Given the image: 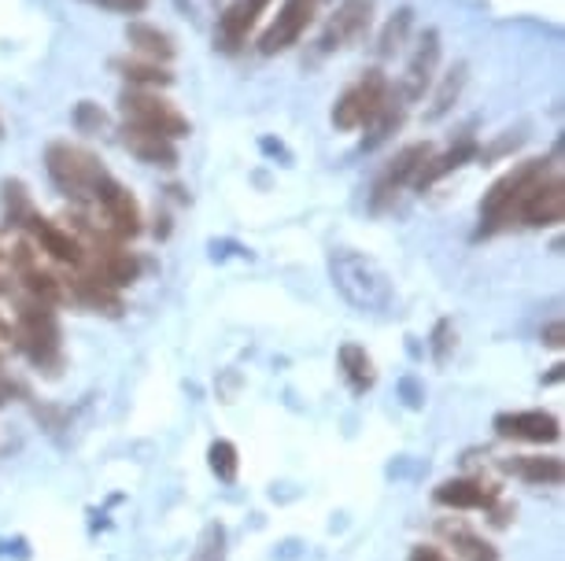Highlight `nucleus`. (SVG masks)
Returning <instances> with one entry per match:
<instances>
[{
	"instance_id": "nucleus-17",
	"label": "nucleus",
	"mask_w": 565,
	"mask_h": 561,
	"mask_svg": "<svg viewBox=\"0 0 565 561\" xmlns=\"http://www.w3.org/2000/svg\"><path fill=\"white\" fill-rule=\"evenodd\" d=\"M26 226L34 229V237H38L41 251H49V256L56 259V262H63V267H82V262H85V248H82V240H78V237H71V229L52 226V222L38 218V215L30 218Z\"/></svg>"
},
{
	"instance_id": "nucleus-5",
	"label": "nucleus",
	"mask_w": 565,
	"mask_h": 561,
	"mask_svg": "<svg viewBox=\"0 0 565 561\" xmlns=\"http://www.w3.org/2000/svg\"><path fill=\"white\" fill-rule=\"evenodd\" d=\"M392 86L381 71H366L351 89H344V97L337 100L333 108V122L340 130H366V126L377 119L381 108L388 104Z\"/></svg>"
},
{
	"instance_id": "nucleus-14",
	"label": "nucleus",
	"mask_w": 565,
	"mask_h": 561,
	"mask_svg": "<svg viewBox=\"0 0 565 561\" xmlns=\"http://www.w3.org/2000/svg\"><path fill=\"white\" fill-rule=\"evenodd\" d=\"M122 144H126V152L137 155L148 166H163V171H174V166H178V148H174V141H167L163 133L145 130V126L126 122L122 126Z\"/></svg>"
},
{
	"instance_id": "nucleus-13",
	"label": "nucleus",
	"mask_w": 565,
	"mask_h": 561,
	"mask_svg": "<svg viewBox=\"0 0 565 561\" xmlns=\"http://www.w3.org/2000/svg\"><path fill=\"white\" fill-rule=\"evenodd\" d=\"M495 432L503 440H521V443H554L562 436L558 418L547 410H514V414H499Z\"/></svg>"
},
{
	"instance_id": "nucleus-4",
	"label": "nucleus",
	"mask_w": 565,
	"mask_h": 561,
	"mask_svg": "<svg viewBox=\"0 0 565 561\" xmlns=\"http://www.w3.org/2000/svg\"><path fill=\"white\" fill-rule=\"evenodd\" d=\"M547 171H551L547 159H529V163L514 166L507 177H499V182L492 185V193H488L484 204H481V233L503 229L507 222L518 215V204L525 199L529 188L536 185Z\"/></svg>"
},
{
	"instance_id": "nucleus-11",
	"label": "nucleus",
	"mask_w": 565,
	"mask_h": 561,
	"mask_svg": "<svg viewBox=\"0 0 565 561\" xmlns=\"http://www.w3.org/2000/svg\"><path fill=\"white\" fill-rule=\"evenodd\" d=\"M373 23V0H344L337 8V15L329 19L326 34H322V48L333 52V48H348L355 41L366 37V30Z\"/></svg>"
},
{
	"instance_id": "nucleus-34",
	"label": "nucleus",
	"mask_w": 565,
	"mask_h": 561,
	"mask_svg": "<svg viewBox=\"0 0 565 561\" xmlns=\"http://www.w3.org/2000/svg\"><path fill=\"white\" fill-rule=\"evenodd\" d=\"M540 336H543V344H547V347H554V352H558V347L565 344V341H562V336H565V330H562V322H551V325H547V330H543Z\"/></svg>"
},
{
	"instance_id": "nucleus-7",
	"label": "nucleus",
	"mask_w": 565,
	"mask_h": 561,
	"mask_svg": "<svg viewBox=\"0 0 565 561\" xmlns=\"http://www.w3.org/2000/svg\"><path fill=\"white\" fill-rule=\"evenodd\" d=\"M318 4H322V0H285V4L277 8L274 23L266 26L263 37H259V52H263V56H277V52H289L296 41L307 34V26L315 23Z\"/></svg>"
},
{
	"instance_id": "nucleus-8",
	"label": "nucleus",
	"mask_w": 565,
	"mask_h": 561,
	"mask_svg": "<svg viewBox=\"0 0 565 561\" xmlns=\"http://www.w3.org/2000/svg\"><path fill=\"white\" fill-rule=\"evenodd\" d=\"M518 218L532 229L558 226V222L565 218V182H562L558 171L554 174L547 171L536 185L529 188L525 199L518 204Z\"/></svg>"
},
{
	"instance_id": "nucleus-26",
	"label": "nucleus",
	"mask_w": 565,
	"mask_h": 561,
	"mask_svg": "<svg viewBox=\"0 0 565 561\" xmlns=\"http://www.w3.org/2000/svg\"><path fill=\"white\" fill-rule=\"evenodd\" d=\"M411 26H414V12H411V8H399V12L388 19V26L381 30V41H377V52H381V60L396 56V52H399L403 45H407V34H411Z\"/></svg>"
},
{
	"instance_id": "nucleus-23",
	"label": "nucleus",
	"mask_w": 565,
	"mask_h": 561,
	"mask_svg": "<svg viewBox=\"0 0 565 561\" xmlns=\"http://www.w3.org/2000/svg\"><path fill=\"white\" fill-rule=\"evenodd\" d=\"M340 369H344L351 391H370L373 380H377L366 347H359V344H344V347H340Z\"/></svg>"
},
{
	"instance_id": "nucleus-37",
	"label": "nucleus",
	"mask_w": 565,
	"mask_h": 561,
	"mask_svg": "<svg viewBox=\"0 0 565 561\" xmlns=\"http://www.w3.org/2000/svg\"><path fill=\"white\" fill-rule=\"evenodd\" d=\"M0 137H4V122H0Z\"/></svg>"
},
{
	"instance_id": "nucleus-35",
	"label": "nucleus",
	"mask_w": 565,
	"mask_h": 561,
	"mask_svg": "<svg viewBox=\"0 0 565 561\" xmlns=\"http://www.w3.org/2000/svg\"><path fill=\"white\" fill-rule=\"evenodd\" d=\"M407 561H447L436 547H414Z\"/></svg>"
},
{
	"instance_id": "nucleus-31",
	"label": "nucleus",
	"mask_w": 565,
	"mask_h": 561,
	"mask_svg": "<svg viewBox=\"0 0 565 561\" xmlns=\"http://www.w3.org/2000/svg\"><path fill=\"white\" fill-rule=\"evenodd\" d=\"M74 126H78V133H89V137L104 133L108 130V111L93 100H82L78 108H74Z\"/></svg>"
},
{
	"instance_id": "nucleus-30",
	"label": "nucleus",
	"mask_w": 565,
	"mask_h": 561,
	"mask_svg": "<svg viewBox=\"0 0 565 561\" xmlns=\"http://www.w3.org/2000/svg\"><path fill=\"white\" fill-rule=\"evenodd\" d=\"M189 561H226V528L218 521H211L204 532H200V543Z\"/></svg>"
},
{
	"instance_id": "nucleus-3",
	"label": "nucleus",
	"mask_w": 565,
	"mask_h": 561,
	"mask_svg": "<svg viewBox=\"0 0 565 561\" xmlns=\"http://www.w3.org/2000/svg\"><path fill=\"white\" fill-rule=\"evenodd\" d=\"M15 347L23 352L30 363L56 374L60 366V322L52 303L26 300L19 306V325H15Z\"/></svg>"
},
{
	"instance_id": "nucleus-2",
	"label": "nucleus",
	"mask_w": 565,
	"mask_h": 561,
	"mask_svg": "<svg viewBox=\"0 0 565 561\" xmlns=\"http://www.w3.org/2000/svg\"><path fill=\"white\" fill-rule=\"evenodd\" d=\"M45 166H49V177L56 182L60 193L71 196V199H93L100 182L108 177V171L100 166L97 155L85 152V148H78V144H67V141L49 144Z\"/></svg>"
},
{
	"instance_id": "nucleus-20",
	"label": "nucleus",
	"mask_w": 565,
	"mask_h": 561,
	"mask_svg": "<svg viewBox=\"0 0 565 561\" xmlns=\"http://www.w3.org/2000/svg\"><path fill=\"white\" fill-rule=\"evenodd\" d=\"M507 470L521 476L525 484H562L565 476V465L562 458H543V454H514V458L507 462Z\"/></svg>"
},
{
	"instance_id": "nucleus-15",
	"label": "nucleus",
	"mask_w": 565,
	"mask_h": 561,
	"mask_svg": "<svg viewBox=\"0 0 565 561\" xmlns=\"http://www.w3.org/2000/svg\"><path fill=\"white\" fill-rule=\"evenodd\" d=\"M266 8H270V0H233L226 15L218 19V45L226 52H237L259 23V15H266Z\"/></svg>"
},
{
	"instance_id": "nucleus-18",
	"label": "nucleus",
	"mask_w": 565,
	"mask_h": 561,
	"mask_svg": "<svg viewBox=\"0 0 565 561\" xmlns=\"http://www.w3.org/2000/svg\"><path fill=\"white\" fill-rule=\"evenodd\" d=\"M440 536L455 547V554L462 558V561H499V550L488 543L481 532H473V528L462 525V521H455V525L444 521Z\"/></svg>"
},
{
	"instance_id": "nucleus-36",
	"label": "nucleus",
	"mask_w": 565,
	"mask_h": 561,
	"mask_svg": "<svg viewBox=\"0 0 565 561\" xmlns=\"http://www.w3.org/2000/svg\"><path fill=\"white\" fill-rule=\"evenodd\" d=\"M12 391H15V385L8 377H0V407L8 403V399H12Z\"/></svg>"
},
{
	"instance_id": "nucleus-9",
	"label": "nucleus",
	"mask_w": 565,
	"mask_h": 561,
	"mask_svg": "<svg viewBox=\"0 0 565 561\" xmlns=\"http://www.w3.org/2000/svg\"><path fill=\"white\" fill-rule=\"evenodd\" d=\"M436 67H440V34H436V30H425L422 41L414 45L407 74H403V82L396 86L399 97L407 100V108L425 97V89H429L433 78H436Z\"/></svg>"
},
{
	"instance_id": "nucleus-28",
	"label": "nucleus",
	"mask_w": 565,
	"mask_h": 561,
	"mask_svg": "<svg viewBox=\"0 0 565 561\" xmlns=\"http://www.w3.org/2000/svg\"><path fill=\"white\" fill-rule=\"evenodd\" d=\"M23 281H26L30 295L41 300V303L63 300V284H60L56 273H49V270H41V267H23Z\"/></svg>"
},
{
	"instance_id": "nucleus-16",
	"label": "nucleus",
	"mask_w": 565,
	"mask_h": 561,
	"mask_svg": "<svg viewBox=\"0 0 565 561\" xmlns=\"http://www.w3.org/2000/svg\"><path fill=\"white\" fill-rule=\"evenodd\" d=\"M433 503L447 506V510H484V506L495 503V492L481 481L458 476V481H444L440 488L433 492Z\"/></svg>"
},
{
	"instance_id": "nucleus-27",
	"label": "nucleus",
	"mask_w": 565,
	"mask_h": 561,
	"mask_svg": "<svg viewBox=\"0 0 565 561\" xmlns=\"http://www.w3.org/2000/svg\"><path fill=\"white\" fill-rule=\"evenodd\" d=\"M207 465H211V473H215L222 484H233V481H237V473H241L237 447H233L230 440H215L207 447Z\"/></svg>"
},
{
	"instance_id": "nucleus-29",
	"label": "nucleus",
	"mask_w": 565,
	"mask_h": 561,
	"mask_svg": "<svg viewBox=\"0 0 565 561\" xmlns=\"http://www.w3.org/2000/svg\"><path fill=\"white\" fill-rule=\"evenodd\" d=\"M4 215H8V226H26V222L34 218L23 182H4Z\"/></svg>"
},
{
	"instance_id": "nucleus-12",
	"label": "nucleus",
	"mask_w": 565,
	"mask_h": 561,
	"mask_svg": "<svg viewBox=\"0 0 565 561\" xmlns=\"http://www.w3.org/2000/svg\"><path fill=\"white\" fill-rule=\"evenodd\" d=\"M429 155H433L429 144H407V148H403V152L385 166V174L377 177V185H373V211H381L403 185L414 182Z\"/></svg>"
},
{
	"instance_id": "nucleus-19",
	"label": "nucleus",
	"mask_w": 565,
	"mask_h": 561,
	"mask_svg": "<svg viewBox=\"0 0 565 561\" xmlns=\"http://www.w3.org/2000/svg\"><path fill=\"white\" fill-rule=\"evenodd\" d=\"M473 155H477V144H473V141H469V137H466V141H458L455 148H447L444 155H429V159H425V166H422V171H418V177H414V185H418L422 193H425V188L440 182L444 174L458 171V166H462V163H469V159H473Z\"/></svg>"
},
{
	"instance_id": "nucleus-24",
	"label": "nucleus",
	"mask_w": 565,
	"mask_h": 561,
	"mask_svg": "<svg viewBox=\"0 0 565 561\" xmlns=\"http://www.w3.org/2000/svg\"><path fill=\"white\" fill-rule=\"evenodd\" d=\"M462 89H466V63H455V67L444 74V82H440V89H436L433 108L425 111V119H429V122H440L444 115L455 108V100L462 97Z\"/></svg>"
},
{
	"instance_id": "nucleus-6",
	"label": "nucleus",
	"mask_w": 565,
	"mask_h": 561,
	"mask_svg": "<svg viewBox=\"0 0 565 561\" xmlns=\"http://www.w3.org/2000/svg\"><path fill=\"white\" fill-rule=\"evenodd\" d=\"M119 104H122L126 122L145 126V130H152V133H163L167 141H181V137H189L185 115H181L174 104H167L163 97H156L152 89H126L119 97Z\"/></svg>"
},
{
	"instance_id": "nucleus-10",
	"label": "nucleus",
	"mask_w": 565,
	"mask_h": 561,
	"mask_svg": "<svg viewBox=\"0 0 565 561\" xmlns=\"http://www.w3.org/2000/svg\"><path fill=\"white\" fill-rule=\"evenodd\" d=\"M93 199L100 204L115 237H137V233H141V207H137V199L130 196V188H122L111 174L100 182Z\"/></svg>"
},
{
	"instance_id": "nucleus-22",
	"label": "nucleus",
	"mask_w": 565,
	"mask_h": 561,
	"mask_svg": "<svg viewBox=\"0 0 565 561\" xmlns=\"http://www.w3.org/2000/svg\"><path fill=\"white\" fill-rule=\"evenodd\" d=\"M111 67L119 71L134 89H167L170 82H174V74H170L163 63H152V60H115Z\"/></svg>"
},
{
	"instance_id": "nucleus-33",
	"label": "nucleus",
	"mask_w": 565,
	"mask_h": 561,
	"mask_svg": "<svg viewBox=\"0 0 565 561\" xmlns=\"http://www.w3.org/2000/svg\"><path fill=\"white\" fill-rule=\"evenodd\" d=\"M451 344H455L451 322H440V325H436V333H433V355H436V363H444L447 352H451Z\"/></svg>"
},
{
	"instance_id": "nucleus-32",
	"label": "nucleus",
	"mask_w": 565,
	"mask_h": 561,
	"mask_svg": "<svg viewBox=\"0 0 565 561\" xmlns=\"http://www.w3.org/2000/svg\"><path fill=\"white\" fill-rule=\"evenodd\" d=\"M89 4L104 8V12H119V15H141L152 0H89Z\"/></svg>"
},
{
	"instance_id": "nucleus-21",
	"label": "nucleus",
	"mask_w": 565,
	"mask_h": 561,
	"mask_svg": "<svg viewBox=\"0 0 565 561\" xmlns=\"http://www.w3.org/2000/svg\"><path fill=\"white\" fill-rule=\"evenodd\" d=\"M126 37H130V45L152 63H170V60H174V52H178L174 41H170V34H163V30L152 26V23H130Z\"/></svg>"
},
{
	"instance_id": "nucleus-1",
	"label": "nucleus",
	"mask_w": 565,
	"mask_h": 561,
	"mask_svg": "<svg viewBox=\"0 0 565 561\" xmlns=\"http://www.w3.org/2000/svg\"><path fill=\"white\" fill-rule=\"evenodd\" d=\"M329 278H333V289L344 295L355 311L385 314L388 306L396 303V289H392L385 267L355 248L329 251Z\"/></svg>"
},
{
	"instance_id": "nucleus-25",
	"label": "nucleus",
	"mask_w": 565,
	"mask_h": 561,
	"mask_svg": "<svg viewBox=\"0 0 565 561\" xmlns=\"http://www.w3.org/2000/svg\"><path fill=\"white\" fill-rule=\"evenodd\" d=\"M74 292H78V300H82V303L97 306V311H104V314H119V311H122V300L111 292V284L97 281L93 273H85V278L74 281Z\"/></svg>"
}]
</instances>
